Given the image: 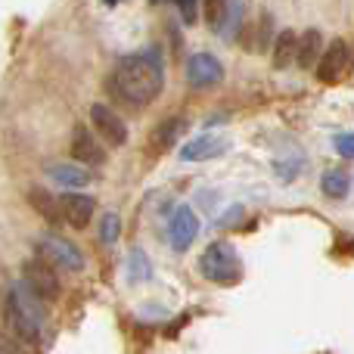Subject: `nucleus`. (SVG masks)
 <instances>
[{
	"instance_id": "obj_19",
	"label": "nucleus",
	"mask_w": 354,
	"mask_h": 354,
	"mask_svg": "<svg viewBox=\"0 0 354 354\" xmlns=\"http://www.w3.org/2000/svg\"><path fill=\"white\" fill-rule=\"evenodd\" d=\"M320 189H324L330 199H342V196H348L351 189V180L345 171H326L324 180H320Z\"/></svg>"
},
{
	"instance_id": "obj_2",
	"label": "nucleus",
	"mask_w": 354,
	"mask_h": 354,
	"mask_svg": "<svg viewBox=\"0 0 354 354\" xmlns=\"http://www.w3.org/2000/svg\"><path fill=\"white\" fill-rule=\"evenodd\" d=\"M6 314H10V324L16 330L19 339L25 342H41V333H44V308L41 299L31 292L25 283H16L6 295Z\"/></svg>"
},
{
	"instance_id": "obj_15",
	"label": "nucleus",
	"mask_w": 354,
	"mask_h": 354,
	"mask_svg": "<svg viewBox=\"0 0 354 354\" xmlns=\"http://www.w3.org/2000/svg\"><path fill=\"white\" fill-rule=\"evenodd\" d=\"M50 177H53L59 187H84L91 180V171L84 165H50Z\"/></svg>"
},
{
	"instance_id": "obj_4",
	"label": "nucleus",
	"mask_w": 354,
	"mask_h": 354,
	"mask_svg": "<svg viewBox=\"0 0 354 354\" xmlns=\"http://www.w3.org/2000/svg\"><path fill=\"white\" fill-rule=\"evenodd\" d=\"M37 258H44L50 268H62V270H72V274L84 270V255L78 252V245L62 236H53V233L37 239Z\"/></svg>"
},
{
	"instance_id": "obj_3",
	"label": "nucleus",
	"mask_w": 354,
	"mask_h": 354,
	"mask_svg": "<svg viewBox=\"0 0 354 354\" xmlns=\"http://www.w3.org/2000/svg\"><path fill=\"white\" fill-rule=\"evenodd\" d=\"M199 270L205 280L221 283V286H230V283L239 280L243 268H239V258L233 252L230 243H212L199 258Z\"/></svg>"
},
{
	"instance_id": "obj_20",
	"label": "nucleus",
	"mask_w": 354,
	"mask_h": 354,
	"mask_svg": "<svg viewBox=\"0 0 354 354\" xmlns=\"http://www.w3.org/2000/svg\"><path fill=\"white\" fill-rule=\"evenodd\" d=\"M180 134H183V118H168V122L159 124V131L153 134V147H156V149L171 147V143H174Z\"/></svg>"
},
{
	"instance_id": "obj_6",
	"label": "nucleus",
	"mask_w": 354,
	"mask_h": 354,
	"mask_svg": "<svg viewBox=\"0 0 354 354\" xmlns=\"http://www.w3.org/2000/svg\"><path fill=\"white\" fill-rule=\"evenodd\" d=\"M199 236V218L189 205L174 208V214L168 218V239L177 252H187L193 245V239Z\"/></svg>"
},
{
	"instance_id": "obj_24",
	"label": "nucleus",
	"mask_w": 354,
	"mask_h": 354,
	"mask_svg": "<svg viewBox=\"0 0 354 354\" xmlns=\"http://www.w3.org/2000/svg\"><path fill=\"white\" fill-rule=\"evenodd\" d=\"M0 354H3V348H0Z\"/></svg>"
},
{
	"instance_id": "obj_23",
	"label": "nucleus",
	"mask_w": 354,
	"mask_h": 354,
	"mask_svg": "<svg viewBox=\"0 0 354 354\" xmlns=\"http://www.w3.org/2000/svg\"><path fill=\"white\" fill-rule=\"evenodd\" d=\"M177 6V12L183 16V22L187 25H193L196 22V12H199V3H174Z\"/></svg>"
},
{
	"instance_id": "obj_8",
	"label": "nucleus",
	"mask_w": 354,
	"mask_h": 354,
	"mask_svg": "<svg viewBox=\"0 0 354 354\" xmlns=\"http://www.w3.org/2000/svg\"><path fill=\"white\" fill-rule=\"evenodd\" d=\"M227 147H230V140L221 134H199L193 137L189 143H183L180 149V159L183 162H208L214 159V156H224Z\"/></svg>"
},
{
	"instance_id": "obj_9",
	"label": "nucleus",
	"mask_w": 354,
	"mask_h": 354,
	"mask_svg": "<svg viewBox=\"0 0 354 354\" xmlns=\"http://www.w3.org/2000/svg\"><path fill=\"white\" fill-rule=\"evenodd\" d=\"M72 156L81 162V165H103L106 162V153L103 147L97 143V137L91 134V128L87 124H78V128L72 131Z\"/></svg>"
},
{
	"instance_id": "obj_1",
	"label": "nucleus",
	"mask_w": 354,
	"mask_h": 354,
	"mask_svg": "<svg viewBox=\"0 0 354 354\" xmlns=\"http://www.w3.org/2000/svg\"><path fill=\"white\" fill-rule=\"evenodd\" d=\"M162 81H165V68H162V56L156 47L118 59L115 75H112L115 93L131 106L153 103L162 91Z\"/></svg>"
},
{
	"instance_id": "obj_21",
	"label": "nucleus",
	"mask_w": 354,
	"mask_h": 354,
	"mask_svg": "<svg viewBox=\"0 0 354 354\" xmlns=\"http://www.w3.org/2000/svg\"><path fill=\"white\" fill-rule=\"evenodd\" d=\"M118 233H122V218L109 212V214L103 218V224H100V236H103V243H106V245H115Z\"/></svg>"
},
{
	"instance_id": "obj_12",
	"label": "nucleus",
	"mask_w": 354,
	"mask_h": 354,
	"mask_svg": "<svg viewBox=\"0 0 354 354\" xmlns=\"http://www.w3.org/2000/svg\"><path fill=\"white\" fill-rule=\"evenodd\" d=\"M59 205H62V221H68L75 230H84L87 221L93 218V196L66 193L59 196Z\"/></svg>"
},
{
	"instance_id": "obj_16",
	"label": "nucleus",
	"mask_w": 354,
	"mask_h": 354,
	"mask_svg": "<svg viewBox=\"0 0 354 354\" xmlns=\"http://www.w3.org/2000/svg\"><path fill=\"white\" fill-rule=\"evenodd\" d=\"M31 205L50 221V224H59L62 221V205H59V196L53 193H44V189H31Z\"/></svg>"
},
{
	"instance_id": "obj_22",
	"label": "nucleus",
	"mask_w": 354,
	"mask_h": 354,
	"mask_svg": "<svg viewBox=\"0 0 354 354\" xmlns=\"http://www.w3.org/2000/svg\"><path fill=\"white\" fill-rule=\"evenodd\" d=\"M336 149H339V156H345V159H354V134H339Z\"/></svg>"
},
{
	"instance_id": "obj_5",
	"label": "nucleus",
	"mask_w": 354,
	"mask_h": 354,
	"mask_svg": "<svg viewBox=\"0 0 354 354\" xmlns=\"http://www.w3.org/2000/svg\"><path fill=\"white\" fill-rule=\"evenodd\" d=\"M22 283L37 295V299H59V280H56V270L50 268L44 258H31L22 264Z\"/></svg>"
},
{
	"instance_id": "obj_7",
	"label": "nucleus",
	"mask_w": 354,
	"mask_h": 354,
	"mask_svg": "<svg viewBox=\"0 0 354 354\" xmlns=\"http://www.w3.org/2000/svg\"><path fill=\"white\" fill-rule=\"evenodd\" d=\"M224 78V68H221V62L214 59L212 53H193L187 62V81L189 87H196V91H205V87H214L218 81Z\"/></svg>"
},
{
	"instance_id": "obj_18",
	"label": "nucleus",
	"mask_w": 354,
	"mask_h": 354,
	"mask_svg": "<svg viewBox=\"0 0 354 354\" xmlns=\"http://www.w3.org/2000/svg\"><path fill=\"white\" fill-rule=\"evenodd\" d=\"M295 53H299V37H295L292 31H280V35H277V47H274V66L286 68L289 62L295 59Z\"/></svg>"
},
{
	"instance_id": "obj_13",
	"label": "nucleus",
	"mask_w": 354,
	"mask_h": 354,
	"mask_svg": "<svg viewBox=\"0 0 354 354\" xmlns=\"http://www.w3.org/2000/svg\"><path fill=\"white\" fill-rule=\"evenodd\" d=\"M208 16H212V28L221 37H233L239 28L243 3H208Z\"/></svg>"
},
{
	"instance_id": "obj_10",
	"label": "nucleus",
	"mask_w": 354,
	"mask_h": 354,
	"mask_svg": "<svg viewBox=\"0 0 354 354\" xmlns=\"http://www.w3.org/2000/svg\"><path fill=\"white\" fill-rule=\"evenodd\" d=\"M91 122L97 124L100 134H103L109 143H115V147H122V143L128 140V128H124V122L109 109V106L93 103L91 106Z\"/></svg>"
},
{
	"instance_id": "obj_14",
	"label": "nucleus",
	"mask_w": 354,
	"mask_h": 354,
	"mask_svg": "<svg viewBox=\"0 0 354 354\" xmlns=\"http://www.w3.org/2000/svg\"><path fill=\"white\" fill-rule=\"evenodd\" d=\"M320 56H324V50H320V31H305V35H299V53H295V62H299L301 68H314V62H320Z\"/></svg>"
},
{
	"instance_id": "obj_11",
	"label": "nucleus",
	"mask_w": 354,
	"mask_h": 354,
	"mask_svg": "<svg viewBox=\"0 0 354 354\" xmlns=\"http://www.w3.org/2000/svg\"><path fill=\"white\" fill-rule=\"evenodd\" d=\"M345 68H348V44H345V41H333L330 47L324 50L320 62H317L320 81L333 84V81H339V75H342Z\"/></svg>"
},
{
	"instance_id": "obj_17",
	"label": "nucleus",
	"mask_w": 354,
	"mask_h": 354,
	"mask_svg": "<svg viewBox=\"0 0 354 354\" xmlns=\"http://www.w3.org/2000/svg\"><path fill=\"white\" fill-rule=\"evenodd\" d=\"M268 37H270V16L255 19V22L243 31V44L252 50V53H258V50L268 47Z\"/></svg>"
}]
</instances>
